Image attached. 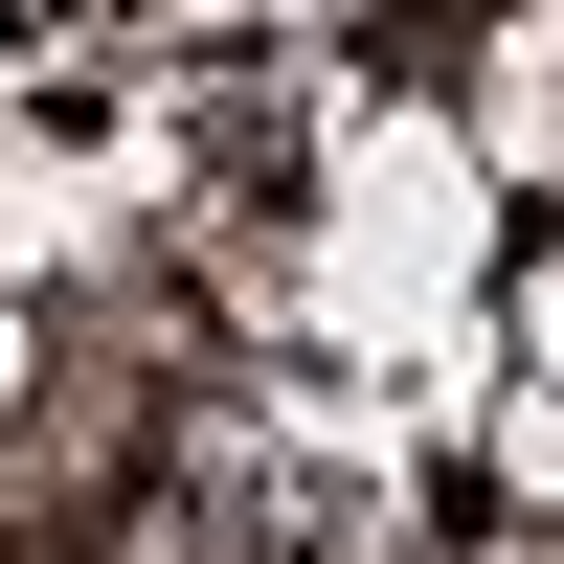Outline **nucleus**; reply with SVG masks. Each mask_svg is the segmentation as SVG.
<instances>
[{
	"label": "nucleus",
	"mask_w": 564,
	"mask_h": 564,
	"mask_svg": "<svg viewBox=\"0 0 564 564\" xmlns=\"http://www.w3.org/2000/svg\"><path fill=\"white\" fill-rule=\"evenodd\" d=\"M520 384H564V249H520Z\"/></svg>",
	"instance_id": "2"
},
{
	"label": "nucleus",
	"mask_w": 564,
	"mask_h": 564,
	"mask_svg": "<svg viewBox=\"0 0 564 564\" xmlns=\"http://www.w3.org/2000/svg\"><path fill=\"white\" fill-rule=\"evenodd\" d=\"M497 497H520V520H564V384L497 406Z\"/></svg>",
	"instance_id": "1"
},
{
	"label": "nucleus",
	"mask_w": 564,
	"mask_h": 564,
	"mask_svg": "<svg viewBox=\"0 0 564 564\" xmlns=\"http://www.w3.org/2000/svg\"><path fill=\"white\" fill-rule=\"evenodd\" d=\"M23 384H45V339H23V294H0V406H23Z\"/></svg>",
	"instance_id": "3"
}]
</instances>
